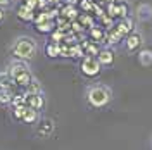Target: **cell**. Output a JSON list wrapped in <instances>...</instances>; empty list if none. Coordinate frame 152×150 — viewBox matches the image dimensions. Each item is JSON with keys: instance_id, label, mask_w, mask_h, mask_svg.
<instances>
[{"instance_id": "6da1fadb", "label": "cell", "mask_w": 152, "mask_h": 150, "mask_svg": "<svg viewBox=\"0 0 152 150\" xmlns=\"http://www.w3.org/2000/svg\"><path fill=\"white\" fill-rule=\"evenodd\" d=\"M9 52L14 59L28 62L31 59H35V55L38 54V42L35 38L26 36V35L18 36L12 42V45L9 47Z\"/></svg>"}, {"instance_id": "7a4b0ae2", "label": "cell", "mask_w": 152, "mask_h": 150, "mask_svg": "<svg viewBox=\"0 0 152 150\" xmlns=\"http://www.w3.org/2000/svg\"><path fill=\"white\" fill-rule=\"evenodd\" d=\"M85 98L90 107L94 109H104L107 107L113 100V90L102 83H92L86 86L85 90Z\"/></svg>"}, {"instance_id": "3957f363", "label": "cell", "mask_w": 152, "mask_h": 150, "mask_svg": "<svg viewBox=\"0 0 152 150\" xmlns=\"http://www.w3.org/2000/svg\"><path fill=\"white\" fill-rule=\"evenodd\" d=\"M100 71H102V66L97 60V57L85 55L81 59V62H80V73H81V76H85V78H95V76L100 74Z\"/></svg>"}, {"instance_id": "277c9868", "label": "cell", "mask_w": 152, "mask_h": 150, "mask_svg": "<svg viewBox=\"0 0 152 150\" xmlns=\"http://www.w3.org/2000/svg\"><path fill=\"white\" fill-rule=\"evenodd\" d=\"M56 131V122L52 121L50 117H42L40 121L37 122V135L42 136V138H48L52 136Z\"/></svg>"}, {"instance_id": "5b68a950", "label": "cell", "mask_w": 152, "mask_h": 150, "mask_svg": "<svg viewBox=\"0 0 152 150\" xmlns=\"http://www.w3.org/2000/svg\"><path fill=\"white\" fill-rule=\"evenodd\" d=\"M142 43H143V36L138 31H132L128 36L124 38V48H126V52H137L138 48L142 47Z\"/></svg>"}, {"instance_id": "8992f818", "label": "cell", "mask_w": 152, "mask_h": 150, "mask_svg": "<svg viewBox=\"0 0 152 150\" xmlns=\"http://www.w3.org/2000/svg\"><path fill=\"white\" fill-rule=\"evenodd\" d=\"M26 71H29L28 62H26V60H18V59H14L9 64V67H7V73H9V76L12 78V81H14L19 74L26 73Z\"/></svg>"}, {"instance_id": "52a82bcc", "label": "cell", "mask_w": 152, "mask_h": 150, "mask_svg": "<svg viewBox=\"0 0 152 150\" xmlns=\"http://www.w3.org/2000/svg\"><path fill=\"white\" fill-rule=\"evenodd\" d=\"M16 16L21 23H33L35 21V10L29 9L28 5H24V4H21L16 7Z\"/></svg>"}, {"instance_id": "ba28073f", "label": "cell", "mask_w": 152, "mask_h": 150, "mask_svg": "<svg viewBox=\"0 0 152 150\" xmlns=\"http://www.w3.org/2000/svg\"><path fill=\"white\" fill-rule=\"evenodd\" d=\"M24 103H26V107H31V109L42 111V109L45 107V97H43V93H38V95H28V93H26Z\"/></svg>"}, {"instance_id": "9c48e42d", "label": "cell", "mask_w": 152, "mask_h": 150, "mask_svg": "<svg viewBox=\"0 0 152 150\" xmlns=\"http://www.w3.org/2000/svg\"><path fill=\"white\" fill-rule=\"evenodd\" d=\"M114 28L119 31V35L123 38H126L132 31H135L133 29V19L132 17H124V19H119L116 24H114Z\"/></svg>"}, {"instance_id": "30bf717a", "label": "cell", "mask_w": 152, "mask_h": 150, "mask_svg": "<svg viewBox=\"0 0 152 150\" xmlns=\"http://www.w3.org/2000/svg\"><path fill=\"white\" fill-rule=\"evenodd\" d=\"M97 60L100 62V66H102V67L113 66V62H114V52L109 47L100 48V52H99V55H97Z\"/></svg>"}, {"instance_id": "8fae6325", "label": "cell", "mask_w": 152, "mask_h": 150, "mask_svg": "<svg viewBox=\"0 0 152 150\" xmlns=\"http://www.w3.org/2000/svg\"><path fill=\"white\" fill-rule=\"evenodd\" d=\"M135 14H137V19L142 21V23L151 21L152 19V5L151 4H140L137 7V10H135Z\"/></svg>"}, {"instance_id": "7c38bea8", "label": "cell", "mask_w": 152, "mask_h": 150, "mask_svg": "<svg viewBox=\"0 0 152 150\" xmlns=\"http://www.w3.org/2000/svg\"><path fill=\"white\" fill-rule=\"evenodd\" d=\"M40 119H42L40 111L31 109V107H26V112H24V116H23V122H26V124H37Z\"/></svg>"}, {"instance_id": "4fadbf2b", "label": "cell", "mask_w": 152, "mask_h": 150, "mask_svg": "<svg viewBox=\"0 0 152 150\" xmlns=\"http://www.w3.org/2000/svg\"><path fill=\"white\" fill-rule=\"evenodd\" d=\"M138 64L140 66H152V48H142L138 52Z\"/></svg>"}, {"instance_id": "5bb4252c", "label": "cell", "mask_w": 152, "mask_h": 150, "mask_svg": "<svg viewBox=\"0 0 152 150\" xmlns=\"http://www.w3.org/2000/svg\"><path fill=\"white\" fill-rule=\"evenodd\" d=\"M33 73H31V69L29 71H26V73H23V74H19L16 79H14V84H18V86H21V88H26L31 81H33Z\"/></svg>"}, {"instance_id": "9a60e30c", "label": "cell", "mask_w": 152, "mask_h": 150, "mask_svg": "<svg viewBox=\"0 0 152 150\" xmlns=\"http://www.w3.org/2000/svg\"><path fill=\"white\" fill-rule=\"evenodd\" d=\"M54 28H56V23H54L52 19L35 24V29H37L38 33H42V35H48V33H52V31H54Z\"/></svg>"}, {"instance_id": "2e32d148", "label": "cell", "mask_w": 152, "mask_h": 150, "mask_svg": "<svg viewBox=\"0 0 152 150\" xmlns=\"http://www.w3.org/2000/svg\"><path fill=\"white\" fill-rule=\"evenodd\" d=\"M45 54L50 59H56V57L61 55V43H56V42H48L47 47H45Z\"/></svg>"}, {"instance_id": "e0dca14e", "label": "cell", "mask_w": 152, "mask_h": 150, "mask_svg": "<svg viewBox=\"0 0 152 150\" xmlns=\"http://www.w3.org/2000/svg\"><path fill=\"white\" fill-rule=\"evenodd\" d=\"M24 93L28 95H38V93H43V88H42V83L38 81L37 78H33V81L24 88Z\"/></svg>"}, {"instance_id": "ac0fdd59", "label": "cell", "mask_w": 152, "mask_h": 150, "mask_svg": "<svg viewBox=\"0 0 152 150\" xmlns=\"http://www.w3.org/2000/svg\"><path fill=\"white\" fill-rule=\"evenodd\" d=\"M90 36H92V42L100 43L102 40H105V31L100 29L99 26H94V28H90Z\"/></svg>"}, {"instance_id": "d6986e66", "label": "cell", "mask_w": 152, "mask_h": 150, "mask_svg": "<svg viewBox=\"0 0 152 150\" xmlns=\"http://www.w3.org/2000/svg\"><path fill=\"white\" fill-rule=\"evenodd\" d=\"M12 117L16 121H23V116L26 112V105H12Z\"/></svg>"}, {"instance_id": "ffe728a7", "label": "cell", "mask_w": 152, "mask_h": 150, "mask_svg": "<svg viewBox=\"0 0 152 150\" xmlns=\"http://www.w3.org/2000/svg\"><path fill=\"white\" fill-rule=\"evenodd\" d=\"M12 95L14 93L5 92V90L0 88V105H10V102H12Z\"/></svg>"}, {"instance_id": "44dd1931", "label": "cell", "mask_w": 152, "mask_h": 150, "mask_svg": "<svg viewBox=\"0 0 152 150\" xmlns=\"http://www.w3.org/2000/svg\"><path fill=\"white\" fill-rule=\"evenodd\" d=\"M62 14H64L67 19H76V17H78V9L73 7V5L69 4V5L66 7V10H62Z\"/></svg>"}, {"instance_id": "7402d4cb", "label": "cell", "mask_w": 152, "mask_h": 150, "mask_svg": "<svg viewBox=\"0 0 152 150\" xmlns=\"http://www.w3.org/2000/svg\"><path fill=\"white\" fill-rule=\"evenodd\" d=\"M119 4V19H124V17H130V7L126 2H118Z\"/></svg>"}, {"instance_id": "603a6c76", "label": "cell", "mask_w": 152, "mask_h": 150, "mask_svg": "<svg viewBox=\"0 0 152 150\" xmlns=\"http://www.w3.org/2000/svg\"><path fill=\"white\" fill-rule=\"evenodd\" d=\"M4 19H5V9H2V7H0V23H2Z\"/></svg>"}, {"instance_id": "cb8c5ba5", "label": "cell", "mask_w": 152, "mask_h": 150, "mask_svg": "<svg viewBox=\"0 0 152 150\" xmlns=\"http://www.w3.org/2000/svg\"><path fill=\"white\" fill-rule=\"evenodd\" d=\"M94 2H99V0H94Z\"/></svg>"}]
</instances>
